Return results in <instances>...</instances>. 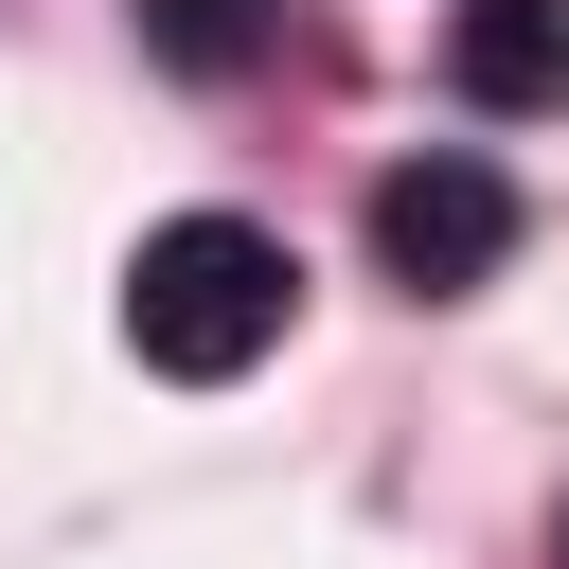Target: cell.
I'll list each match as a JSON object with an SVG mask.
<instances>
[{
    "label": "cell",
    "mask_w": 569,
    "mask_h": 569,
    "mask_svg": "<svg viewBox=\"0 0 569 569\" xmlns=\"http://www.w3.org/2000/svg\"><path fill=\"white\" fill-rule=\"evenodd\" d=\"M373 267H391L409 302L498 284V267H516V178H498V160H391V178H373Z\"/></svg>",
    "instance_id": "7a4b0ae2"
},
{
    "label": "cell",
    "mask_w": 569,
    "mask_h": 569,
    "mask_svg": "<svg viewBox=\"0 0 569 569\" xmlns=\"http://www.w3.org/2000/svg\"><path fill=\"white\" fill-rule=\"evenodd\" d=\"M284 302H302L284 231H249V213H178V231H142V267H124V356L178 373V391H231V373L284 338Z\"/></svg>",
    "instance_id": "6da1fadb"
},
{
    "label": "cell",
    "mask_w": 569,
    "mask_h": 569,
    "mask_svg": "<svg viewBox=\"0 0 569 569\" xmlns=\"http://www.w3.org/2000/svg\"><path fill=\"white\" fill-rule=\"evenodd\" d=\"M551 569H569V516H551Z\"/></svg>",
    "instance_id": "5b68a950"
},
{
    "label": "cell",
    "mask_w": 569,
    "mask_h": 569,
    "mask_svg": "<svg viewBox=\"0 0 569 569\" xmlns=\"http://www.w3.org/2000/svg\"><path fill=\"white\" fill-rule=\"evenodd\" d=\"M445 89H462L480 124L569 107V0H462V18H445Z\"/></svg>",
    "instance_id": "3957f363"
},
{
    "label": "cell",
    "mask_w": 569,
    "mask_h": 569,
    "mask_svg": "<svg viewBox=\"0 0 569 569\" xmlns=\"http://www.w3.org/2000/svg\"><path fill=\"white\" fill-rule=\"evenodd\" d=\"M142 53H160L178 89H231V71L284 53V0H142Z\"/></svg>",
    "instance_id": "277c9868"
}]
</instances>
